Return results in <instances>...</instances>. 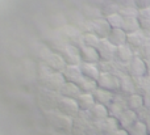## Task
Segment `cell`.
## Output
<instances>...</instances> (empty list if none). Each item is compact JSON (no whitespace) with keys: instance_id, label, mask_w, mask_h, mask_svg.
Returning <instances> with one entry per match:
<instances>
[{"instance_id":"obj_1","label":"cell","mask_w":150,"mask_h":135,"mask_svg":"<svg viewBox=\"0 0 150 135\" xmlns=\"http://www.w3.org/2000/svg\"><path fill=\"white\" fill-rule=\"evenodd\" d=\"M63 59L66 60L67 64H73V66H80L82 64V55H80V49L74 45H66L63 47V50L61 51Z\"/></svg>"},{"instance_id":"obj_2","label":"cell","mask_w":150,"mask_h":135,"mask_svg":"<svg viewBox=\"0 0 150 135\" xmlns=\"http://www.w3.org/2000/svg\"><path fill=\"white\" fill-rule=\"evenodd\" d=\"M111 30H112V26L107 18L92 20V33H95L99 38H108Z\"/></svg>"},{"instance_id":"obj_3","label":"cell","mask_w":150,"mask_h":135,"mask_svg":"<svg viewBox=\"0 0 150 135\" xmlns=\"http://www.w3.org/2000/svg\"><path fill=\"white\" fill-rule=\"evenodd\" d=\"M57 106H58V109L61 110V113L65 115H74V114H76L78 110H79V105H78L76 100L69 99V97H62V99H59Z\"/></svg>"},{"instance_id":"obj_4","label":"cell","mask_w":150,"mask_h":135,"mask_svg":"<svg viewBox=\"0 0 150 135\" xmlns=\"http://www.w3.org/2000/svg\"><path fill=\"white\" fill-rule=\"evenodd\" d=\"M96 49H98V52H99V55H100V58H103L104 60H111L112 58L115 57V54H116L117 47L115 46L113 43H111L107 38H101Z\"/></svg>"},{"instance_id":"obj_5","label":"cell","mask_w":150,"mask_h":135,"mask_svg":"<svg viewBox=\"0 0 150 135\" xmlns=\"http://www.w3.org/2000/svg\"><path fill=\"white\" fill-rule=\"evenodd\" d=\"M98 85L107 91H113L120 87V81H117V79L109 72H103L98 79Z\"/></svg>"},{"instance_id":"obj_6","label":"cell","mask_w":150,"mask_h":135,"mask_svg":"<svg viewBox=\"0 0 150 135\" xmlns=\"http://www.w3.org/2000/svg\"><path fill=\"white\" fill-rule=\"evenodd\" d=\"M65 80H66L65 75H61V72L55 71V72H52L46 79H45L44 84L49 89H53V91H59L61 87L66 83Z\"/></svg>"},{"instance_id":"obj_7","label":"cell","mask_w":150,"mask_h":135,"mask_svg":"<svg viewBox=\"0 0 150 135\" xmlns=\"http://www.w3.org/2000/svg\"><path fill=\"white\" fill-rule=\"evenodd\" d=\"M45 63H46L53 71H58V72L65 71V68L67 67V66H66L67 63H66V60L63 59V57L59 54H57V52H52V54L47 57V59Z\"/></svg>"},{"instance_id":"obj_8","label":"cell","mask_w":150,"mask_h":135,"mask_svg":"<svg viewBox=\"0 0 150 135\" xmlns=\"http://www.w3.org/2000/svg\"><path fill=\"white\" fill-rule=\"evenodd\" d=\"M59 92L63 97H69V99H74V100L78 99V97L82 94L80 87L75 83H71V81H67V83L63 84V85L61 87Z\"/></svg>"},{"instance_id":"obj_9","label":"cell","mask_w":150,"mask_h":135,"mask_svg":"<svg viewBox=\"0 0 150 135\" xmlns=\"http://www.w3.org/2000/svg\"><path fill=\"white\" fill-rule=\"evenodd\" d=\"M127 38H128V33L125 30H122L121 28H112L107 39L117 47V46H121V45H125Z\"/></svg>"},{"instance_id":"obj_10","label":"cell","mask_w":150,"mask_h":135,"mask_svg":"<svg viewBox=\"0 0 150 135\" xmlns=\"http://www.w3.org/2000/svg\"><path fill=\"white\" fill-rule=\"evenodd\" d=\"M80 55H82V60L84 63H95L100 59L98 49L92 46H86V45L80 47Z\"/></svg>"},{"instance_id":"obj_11","label":"cell","mask_w":150,"mask_h":135,"mask_svg":"<svg viewBox=\"0 0 150 135\" xmlns=\"http://www.w3.org/2000/svg\"><path fill=\"white\" fill-rule=\"evenodd\" d=\"M66 80L71 81V83L79 84V81L83 79V73L80 70V66H73V64H67V67L63 71Z\"/></svg>"},{"instance_id":"obj_12","label":"cell","mask_w":150,"mask_h":135,"mask_svg":"<svg viewBox=\"0 0 150 135\" xmlns=\"http://www.w3.org/2000/svg\"><path fill=\"white\" fill-rule=\"evenodd\" d=\"M129 72H130V75L137 76V78L145 75V72H146L145 62H144L141 58H137V57L133 58V59L129 62Z\"/></svg>"},{"instance_id":"obj_13","label":"cell","mask_w":150,"mask_h":135,"mask_svg":"<svg viewBox=\"0 0 150 135\" xmlns=\"http://www.w3.org/2000/svg\"><path fill=\"white\" fill-rule=\"evenodd\" d=\"M93 97H95V101L98 104L101 105H111L113 101V94L111 91H107V89L99 88L93 92Z\"/></svg>"},{"instance_id":"obj_14","label":"cell","mask_w":150,"mask_h":135,"mask_svg":"<svg viewBox=\"0 0 150 135\" xmlns=\"http://www.w3.org/2000/svg\"><path fill=\"white\" fill-rule=\"evenodd\" d=\"M117 121H119V125L121 126V129L128 130V129L136 122V113L133 112L132 109L124 110V112L121 113V115L117 118Z\"/></svg>"},{"instance_id":"obj_15","label":"cell","mask_w":150,"mask_h":135,"mask_svg":"<svg viewBox=\"0 0 150 135\" xmlns=\"http://www.w3.org/2000/svg\"><path fill=\"white\" fill-rule=\"evenodd\" d=\"M80 70H82L83 76H86V78H88V79H92V80H95V81H98L99 76H100L99 68L96 67V66H93L92 63L83 62L82 64H80Z\"/></svg>"},{"instance_id":"obj_16","label":"cell","mask_w":150,"mask_h":135,"mask_svg":"<svg viewBox=\"0 0 150 135\" xmlns=\"http://www.w3.org/2000/svg\"><path fill=\"white\" fill-rule=\"evenodd\" d=\"M140 28H141V24H140L138 17H124L121 29L127 31L128 34L133 33V31L140 30Z\"/></svg>"},{"instance_id":"obj_17","label":"cell","mask_w":150,"mask_h":135,"mask_svg":"<svg viewBox=\"0 0 150 135\" xmlns=\"http://www.w3.org/2000/svg\"><path fill=\"white\" fill-rule=\"evenodd\" d=\"M76 102H78V105H79V109L91 110V108L95 105V97L91 93H82L76 99Z\"/></svg>"},{"instance_id":"obj_18","label":"cell","mask_w":150,"mask_h":135,"mask_svg":"<svg viewBox=\"0 0 150 135\" xmlns=\"http://www.w3.org/2000/svg\"><path fill=\"white\" fill-rule=\"evenodd\" d=\"M117 122L119 121L113 117H107L100 121V127L104 134H113L117 130Z\"/></svg>"},{"instance_id":"obj_19","label":"cell","mask_w":150,"mask_h":135,"mask_svg":"<svg viewBox=\"0 0 150 135\" xmlns=\"http://www.w3.org/2000/svg\"><path fill=\"white\" fill-rule=\"evenodd\" d=\"M80 10L83 12V15L86 17L91 18V20H96V18H101L103 16V12H101L99 8L96 7H92V4H83Z\"/></svg>"},{"instance_id":"obj_20","label":"cell","mask_w":150,"mask_h":135,"mask_svg":"<svg viewBox=\"0 0 150 135\" xmlns=\"http://www.w3.org/2000/svg\"><path fill=\"white\" fill-rule=\"evenodd\" d=\"M127 41L129 42L132 46L138 47V46H142V45H145L146 37H145V34H144L141 30H137V31H133V33L128 34Z\"/></svg>"},{"instance_id":"obj_21","label":"cell","mask_w":150,"mask_h":135,"mask_svg":"<svg viewBox=\"0 0 150 135\" xmlns=\"http://www.w3.org/2000/svg\"><path fill=\"white\" fill-rule=\"evenodd\" d=\"M116 55L121 62H130L133 59V52L128 45H121V46H117L116 49Z\"/></svg>"},{"instance_id":"obj_22","label":"cell","mask_w":150,"mask_h":135,"mask_svg":"<svg viewBox=\"0 0 150 135\" xmlns=\"http://www.w3.org/2000/svg\"><path fill=\"white\" fill-rule=\"evenodd\" d=\"M90 112H91V115H92L95 120H98V121L104 120V118H107V117H108V114H109L108 109L105 108V105L98 104V102H96V104L91 108Z\"/></svg>"},{"instance_id":"obj_23","label":"cell","mask_w":150,"mask_h":135,"mask_svg":"<svg viewBox=\"0 0 150 135\" xmlns=\"http://www.w3.org/2000/svg\"><path fill=\"white\" fill-rule=\"evenodd\" d=\"M66 18H67V22L73 24L76 28H80L82 24L84 22V18H83V13L79 10H70V12L66 13Z\"/></svg>"},{"instance_id":"obj_24","label":"cell","mask_w":150,"mask_h":135,"mask_svg":"<svg viewBox=\"0 0 150 135\" xmlns=\"http://www.w3.org/2000/svg\"><path fill=\"white\" fill-rule=\"evenodd\" d=\"M49 25H52L54 29H61L62 26L67 25V18L61 13H53L49 17Z\"/></svg>"},{"instance_id":"obj_25","label":"cell","mask_w":150,"mask_h":135,"mask_svg":"<svg viewBox=\"0 0 150 135\" xmlns=\"http://www.w3.org/2000/svg\"><path fill=\"white\" fill-rule=\"evenodd\" d=\"M129 135H148V125L144 122H134L128 129Z\"/></svg>"},{"instance_id":"obj_26","label":"cell","mask_w":150,"mask_h":135,"mask_svg":"<svg viewBox=\"0 0 150 135\" xmlns=\"http://www.w3.org/2000/svg\"><path fill=\"white\" fill-rule=\"evenodd\" d=\"M78 85L80 87L82 92H84V93H91V92H95L96 91L95 80L88 79V78H86V76H83V79L79 81V84H78Z\"/></svg>"},{"instance_id":"obj_27","label":"cell","mask_w":150,"mask_h":135,"mask_svg":"<svg viewBox=\"0 0 150 135\" xmlns=\"http://www.w3.org/2000/svg\"><path fill=\"white\" fill-rule=\"evenodd\" d=\"M138 20H140L141 28L144 30H150V8L140 9V12H138Z\"/></svg>"},{"instance_id":"obj_28","label":"cell","mask_w":150,"mask_h":135,"mask_svg":"<svg viewBox=\"0 0 150 135\" xmlns=\"http://www.w3.org/2000/svg\"><path fill=\"white\" fill-rule=\"evenodd\" d=\"M120 9H121V8H120V5L117 4V3L108 1V0H107V3L103 5V8H101V12L105 16H109V15H113V13H119Z\"/></svg>"},{"instance_id":"obj_29","label":"cell","mask_w":150,"mask_h":135,"mask_svg":"<svg viewBox=\"0 0 150 135\" xmlns=\"http://www.w3.org/2000/svg\"><path fill=\"white\" fill-rule=\"evenodd\" d=\"M144 104V100L140 94H132V96L128 99V106L132 110L134 109H140Z\"/></svg>"},{"instance_id":"obj_30","label":"cell","mask_w":150,"mask_h":135,"mask_svg":"<svg viewBox=\"0 0 150 135\" xmlns=\"http://www.w3.org/2000/svg\"><path fill=\"white\" fill-rule=\"evenodd\" d=\"M101 38H99L95 33H86L84 38H83V42H84L86 46H92V47H98L99 42H100Z\"/></svg>"},{"instance_id":"obj_31","label":"cell","mask_w":150,"mask_h":135,"mask_svg":"<svg viewBox=\"0 0 150 135\" xmlns=\"http://www.w3.org/2000/svg\"><path fill=\"white\" fill-rule=\"evenodd\" d=\"M107 20H108V22L111 24L112 28H121L124 17H122L120 13H113V15L107 16Z\"/></svg>"},{"instance_id":"obj_32","label":"cell","mask_w":150,"mask_h":135,"mask_svg":"<svg viewBox=\"0 0 150 135\" xmlns=\"http://www.w3.org/2000/svg\"><path fill=\"white\" fill-rule=\"evenodd\" d=\"M138 12L136 7H122L119 13L122 17H138Z\"/></svg>"},{"instance_id":"obj_33","label":"cell","mask_w":150,"mask_h":135,"mask_svg":"<svg viewBox=\"0 0 150 135\" xmlns=\"http://www.w3.org/2000/svg\"><path fill=\"white\" fill-rule=\"evenodd\" d=\"M120 85H121V88H122V91H124V92H128V93L134 92V84L130 81L129 78L122 79V80L120 81Z\"/></svg>"},{"instance_id":"obj_34","label":"cell","mask_w":150,"mask_h":135,"mask_svg":"<svg viewBox=\"0 0 150 135\" xmlns=\"http://www.w3.org/2000/svg\"><path fill=\"white\" fill-rule=\"evenodd\" d=\"M137 7H140V9L150 8V0H137Z\"/></svg>"},{"instance_id":"obj_35","label":"cell","mask_w":150,"mask_h":135,"mask_svg":"<svg viewBox=\"0 0 150 135\" xmlns=\"http://www.w3.org/2000/svg\"><path fill=\"white\" fill-rule=\"evenodd\" d=\"M112 135H129V134H128V130H125V129H117Z\"/></svg>"},{"instance_id":"obj_36","label":"cell","mask_w":150,"mask_h":135,"mask_svg":"<svg viewBox=\"0 0 150 135\" xmlns=\"http://www.w3.org/2000/svg\"><path fill=\"white\" fill-rule=\"evenodd\" d=\"M88 1H90L91 4L93 3V4H103L104 5L107 3V0H88Z\"/></svg>"},{"instance_id":"obj_37","label":"cell","mask_w":150,"mask_h":135,"mask_svg":"<svg viewBox=\"0 0 150 135\" xmlns=\"http://www.w3.org/2000/svg\"><path fill=\"white\" fill-rule=\"evenodd\" d=\"M148 133H149V134H150V122H149V123H148Z\"/></svg>"},{"instance_id":"obj_38","label":"cell","mask_w":150,"mask_h":135,"mask_svg":"<svg viewBox=\"0 0 150 135\" xmlns=\"http://www.w3.org/2000/svg\"><path fill=\"white\" fill-rule=\"evenodd\" d=\"M148 135H150V134H148Z\"/></svg>"}]
</instances>
